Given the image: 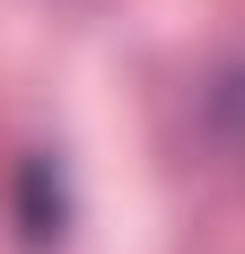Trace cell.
Here are the masks:
<instances>
[{"mask_svg":"<svg viewBox=\"0 0 245 254\" xmlns=\"http://www.w3.org/2000/svg\"><path fill=\"white\" fill-rule=\"evenodd\" d=\"M18 210H26V237H35V246L61 237V184H53V167H26L18 176Z\"/></svg>","mask_w":245,"mask_h":254,"instance_id":"1","label":"cell"}]
</instances>
